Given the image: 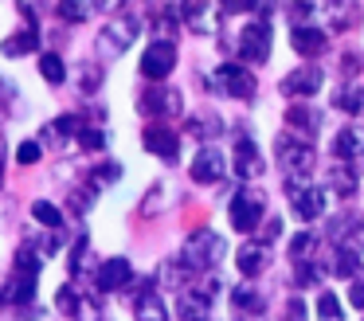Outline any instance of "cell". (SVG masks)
Segmentation results:
<instances>
[{
	"label": "cell",
	"instance_id": "6da1fadb",
	"mask_svg": "<svg viewBox=\"0 0 364 321\" xmlns=\"http://www.w3.org/2000/svg\"><path fill=\"white\" fill-rule=\"evenodd\" d=\"M220 255H223V239L215 231L200 227V231L188 235V247H184V263L188 266H212L220 263Z\"/></svg>",
	"mask_w": 364,
	"mask_h": 321
},
{
	"label": "cell",
	"instance_id": "7a4b0ae2",
	"mask_svg": "<svg viewBox=\"0 0 364 321\" xmlns=\"http://www.w3.org/2000/svg\"><path fill=\"white\" fill-rule=\"evenodd\" d=\"M215 83H220V90L228 98H251L255 94V75L247 67H235V63H223L215 70Z\"/></svg>",
	"mask_w": 364,
	"mask_h": 321
},
{
	"label": "cell",
	"instance_id": "3957f363",
	"mask_svg": "<svg viewBox=\"0 0 364 321\" xmlns=\"http://www.w3.org/2000/svg\"><path fill=\"white\" fill-rule=\"evenodd\" d=\"M173 63H176V47H173V39H161V43H153L149 51L141 55V70H145V78H165L168 70H173Z\"/></svg>",
	"mask_w": 364,
	"mask_h": 321
},
{
	"label": "cell",
	"instance_id": "277c9868",
	"mask_svg": "<svg viewBox=\"0 0 364 321\" xmlns=\"http://www.w3.org/2000/svg\"><path fill=\"white\" fill-rule=\"evenodd\" d=\"M239 51L247 55L251 63H267V55H270V28L267 23H251V28H243L239 31Z\"/></svg>",
	"mask_w": 364,
	"mask_h": 321
},
{
	"label": "cell",
	"instance_id": "5b68a950",
	"mask_svg": "<svg viewBox=\"0 0 364 321\" xmlns=\"http://www.w3.org/2000/svg\"><path fill=\"white\" fill-rule=\"evenodd\" d=\"M278 157H282V164H286V172H290L294 180H301L309 172V145H298V141H290V137H278Z\"/></svg>",
	"mask_w": 364,
	"mask_h": 321
},
{
	"label": "cell",
	"instance_id": "8992f818",
	"mask_svg": "<svg viewBox=\"0 0 364 321\" xmlns=\"http://www.w3.org/2000/svg\"><path fill=\"white\" fill-rule=\"evenodd\" d=\"M259 219H262V200L259 196H235L231 200V223L239 227V231H251V227H259Z\"/></svg>",
	"mask_w": 364,
	"mask_h": 321
},
{
	"label": "cell",
	"instance_id": "52a82bcc",
	"mask_svg": "<svg viewBox=\"0 0 364 321\" xmlns=\"http://www.w3.org/2000/svg\"><path fill=\"white\" fill-rule=\"evenodd\" d=\"M141 141H145V149H149V153L165 157V161H176V157H181V141H176V133L165 130V125H149Z\"/></svg>",
	"mask_w": 364,
	"mask_h": 321
},
{
	"label": "cell",
	"instance_id": "ba28073f",
	"mask_svg": "<svg viewBox=\"0 0 364 321\" xmlns=\"http://www.w3.org/2000/svg\"><path fill=\"white\" fill-rule=\"evenodd\" d=\"M220 172H223L220 149H200L196 161H192V180L196 184H212V180H220Z\"/></svg>",
	"mask_w": 364,
	"mask_h": 321
},
{
	"label": "cell",
	"instance_id": "9c48e42d",
	"mask_svg": "<svg viewBox=\"0 0 364 321\" xmlns=\"http://www.w3.org/2000/svg\"><path fill=\"white\" fill-rule=\"evenodd\" d=\"M290 196H294V211H298L306 223H314L325 211V196L317 192V188H298V192H290Z\"/></svg>",
	"mask_w": 364,
	"mask_h": 321
},
{
	"label": "cell",
	"instance_id": "30bf717a",
	"mask_svg": "<svg viewBox=\"0 0 364 321\" xmlns=\"http://www.w3.org/2000/svg\"><path fill=\"white\" fill-rule=\"evenodd\" d=\"M129 278H134V270H129L126 258H110V263H102V270H98V290H122Z\"/></svg>",
	"mask_w": 364,
	"mask_h": 321
},
{
	"label": "cell",
	"instance_id": "8fae6325",
	"mask_svg": "<svg viewBox=\"0 0 364 321\" xmlns=\"http://www.w3.org/2000/svg\"><path fill=\"white\" fill-rule=\"evenodd\" d=\"M317 86H321V70H317V67H301V70H294V75L282 78V90L286 94H314Z\"/></svg>",
	"mask_w": 364,
	"mask_h": 321
},
{
	"label": "cell",
	"instance_id": "7c38bea8",
	"mask_svg": "<svg viewBox=\"0 0 364 321\" xmlns=\"http://www.w3.org/2000/svg\"><path fill=\"white\" fill-rule=\"evenodd\" d=\"M333 239L345 243V251H364V223L356 216L337 219V223H333Z\"/></svg>",
	"mask_w": 364,
	"mask_h": 321
},
{
	"label": "cell",
	"instance_id": "4fadbf2b",
	"mask_svg": "<svg viewBox=\"0 0 364 321\" xmlns=\"http://www.w3.org/2000/svg\"><path fill=\"white\" fill-rule=\"evenodd\" d=\"M290 43H294V51H298V55H321L325 51V36L317 28H298Z\"/></svg>",
	"mask_w": 364,
	"mask_h": 321
},
{
	"label": "cell",
	"instance_id": "5bb4252c",
	"mask_svg": "<svg viewBox=\"0 0 364 321\" xmlns=\"http://www.w3.org/2000/svg\"><path fill=\"white\" fill-rule=\"evenodd\" d=\"M36 298V274H16V278L9 282V290H4V302L16 305V302H32Z\"/></svg>",
	"mask_w": 364,
	"mask_h": 321
},
{
	"label": "cell",
	"instance_id": "9a60e30c",
	"mask_svg": "<svg viewBox=\"0 0 364 321\" xmlns=\"http://www.w3.org/2000/svg\"><path fill=\"white\" fill-rule=\"evenodd\" d=\"M235 172L239 177H255L259 172V149L251 141H239L235 145Z\"/></svg>",
	"mask_w": 364,
	"mask_h": 321
},
{
	"label": "cell",
	"instance_id": "2e32d148",
	"mask_svg": "<svg viewBox=\"0 0 364 321\" xmlns=\"http://www.w3.org/2000/svg\"><path fill=\"white\" fill-rule=\"evenodd\" d=\"M137 321H165V305L157 302L153 290H141V294H137Z\"/></svg>",
	"mask_w": 364,
	"mask_h": 321
},
{
	"label": "cell",
	"instance_id": "e0dca14e",
	"mask_svg": "<svg viewBox=\"0 0 364 321\" xmlns=\"http://www.w3.org/2000/svg\"><path fill=\"white\" fill-rule=\"evenodd\" d=\"M181 317L184 321H204L208 317V294H184L181 298Z\"/></svg>",
	"mask_w": 364,
	"mask_h": 321
},
{
	"label": "cell",
	"instance_id": "ac0fdd59",
	"mask_svg": "<svg viewBox=\"0 0 364 321\" xmlns=\"http://www.w3.org/2000/svg\"><path fill=\"white\" fill-rule=\"evenodd\" d=\"M134 31H137V23L134 20H118V23H110V28L102 31V36H110L106 43L118 51V47H129V39H134Z\"/></svg>",
	"mask_w": 364,
	"mask_h": 321
},
{
	"label": "cell",
	"instance_id": "d6986e66",
	"mask_svg": "<svg viewBox=\"0 0 364 321\" xmlns=\"http://www.w3.org/2000/svg\"><path fill=\"white\" fill-rule=\"evenodd\" d=\"M262 263H267L262 247H251V243H247V247L239 251V270H243V274H259V270H262Z\"/></svg>",
	"mask_w": 364,
	"mask_h": 321
},
{
	"label": "cell",
	"instance_id": "ffe728a7",
	"mask_svg": "<svg viewBox=\"0 0 364 321\" xmlns=\"http://www.w3.org/2000/svg\"><path fill=\"white\" fill-rule=\"evenodd\" d=\"M32 216L40 219L43 227H59V223H63V211H59L55 204H48V200H36L32 204Z\"/></svg>",
	"mask_w": 364,
	"mask_h": 321
},
{
	"label": "cell",
	"instance_id": "44dd1931",
	"mask_svg": "<svg viewBox=\"0 0 364 321\" xmlns=\"http://www.w3.org/2000/svg\"><path fill=\"white\" fill-rule=\"evenodd\" d=\"M40 70H43V78H48V83H63V75H67V67H63V59H59V55H43Z\"/></svg>",
	"mask_w": 364,
	"mask_h": 321
},
{
	"label": "cell",
	"instance_id": "7402d4cb",
	"mask_svg": "<svg viewBox=\"0 0 364 321\" xmlns=\"http://www.w3.org/2000/svg\"><path fill=\"white\" fill-rule=\"evenodd\" d=\"M337 106L345 110V114H364V90H341Z\"/></svg>",
	"mask_w": 364,
	"mask_h": 321
},
{
	"label": "cell",
	"instance_id": "603a6c76",
	"mask_svg": "<svg viewBox=\"0 0 364 321\" xmlns=\"http://www.w3.org/2000/svg\"><path fill=\"white\" fill-rule=\"evenodd\" d=\"M333 149H337V157H356L360 153V137H356L353 130H345L337 141H333Z\"/></svg>",
	"mask_w": 364,
	"mask_h": 321
},
{
	"label": "cell",
	"instance_id": "cb8c5ba5",
	"mask_svg": "<svg viewBox=\"0 0 364 321\" xmlns=\"http://www.w3.org/2000/svg\"><path fill=\"white\" fill-rule=\"evenodd\" d=\"M290 125H301V133H317L314 125H317V114L314 110H306V106H294L290 110Z\"/></svg>",
	"mask_w": 364,
	"mask_h": 321
},
{
	"label": "cell",
	"instance_id": "d4e9b609",
	"mask_svg": "<svg viewBox=\"0 0 364 321\" xmlns=\"http://www.w3.org/2000/svg\"><path fill=\"white\" fill-rule=\"evenodd\" d=\"M317 313H321V321H341L337 294H321V298H317Z\"/></svg>",
	"mask_w": 364,
	"mask_h": 321
},
{
	"label": "cell",
	"instance_id": "484cf974",
	"mask_svg": "<svg viewBox=\"0 0 364 321\" xmlns=\"http://www.w3.org/2000/svg\"><path fill=\"white\" fill-rule=\"evenodd\" d=\"M36 43H40V36H28V31H20L16 39H9V43H4V55H24V51H32Z\"/></svg>",
	"mask_w": 364,
	"mask_h": 321
},
{
	"label": "cell",
	"instance_id": "4316f807",
	"mask_svg": "<svg viewBox=\"0 0 364 321\" xmlns=\"http://www.w3.org/2000/svg\"><path fill=\"white\" fill-rule=\"evenodd\" d=\"M356 270H360V258H356L353 251H341V258H337V274H341V278H345V274L353 278Z\"/></svg>",
	"mask_w": 364,
	"mask_h": 321
},
{
	"label": "cell",
	"instance_id": "83f0119b",
	"mask_svg": "<svg viewBox=\"0 0 364 321\" xmlns=\"http://www.w3.org/2000/svg\"><path fill=\"white\" fill-rule=\"evenodd\" d=\"M16 157H20V164H36L40 161V145H36V141H24V145L16 149Z\"/></svg>",
	"mask_w": 364,
	"mask_h": 321
},
{
	"label": "cell",
	"instance_id": "f1b7e54d",
	"mask_svg": "<svg viewBox=\"0 0 364 321\" xmlns=\"http://www.w3.org/2000/svg\"><path fill=\"white\" fill-rule=\"evenodd\" d=\"M309 16H314V4H309V0H298V4L290 8V20L298 23V28H301V23L309 20Z\"/></svg>",
	"mask_w": 364,
	"mask_h": 321
},
{
	"label": "cell",
	"instance_id": "f546056e",
	"mask_svg": "<svg viewBox=\"0 0 364 321\" xmlns=\"http://www.w3.org/2000/svg\"><path fill=\"white\" fill-rule=\"evenodd\" d=\"M235 305L239 310H262V302L251 294V290H235Z\"/></svg>",
	"mask_w": 364,
	"mask_h": 321
},
{
	"label": "cell",
	"instance_id": "4dcf8cb0",
	"mask_svg": "<svg viewBox=\"0 0 364 321\" xmlns=\"http://www.w3.org/2000/svg\"><path fill=\"white\" fill-rule=\"evenodd\" d=\"M16 270H20V274H36V270H40V263H36V255H32V251H20Z\"/></svg>",
	"mask_w": 364,
	"mask_h": 321
},
{
	"label": "cell",
	"instance_id": "1f68e13d",
	"mask_svg": "<svg viewBox=\"0 0 364 321\" xmlns=\"http://www.w3.org/2000/svg\"><path fill=\"white\" fill-rule=\"evenodd\" d=\"M333 188H337L341 196H353V177H348V172H333Z\"/></svg>",
	"mask_w": 364,
	"mask_h": 321
},
{
	"label": "cell",
	"instance_id": "d6a6232c",
	"mask_svg": "<svg viewBox=\"0 0 364 321\" xmlns=\"http://www.w3.org/2000/svg\"><path fill=\"white\" fill-rule=\"evenodd\" d=\"M75 125H79L75 117H59V122L51 125V130H55V137H71V133H75Z\"/></svg>",
	"mask_w": 364,
	"mask_h": 321
},
{
	"label": "cell",
	"instance_id": "836d02e7",
	"mask_svg": "<svg viewBox=\"0 0 364 321\" xmlns=\"http://www.w3.org/2000/svg\"><path fill=\"white\" fill-rule=\"evenodd\" d=\"M348 302H353L356 310H364V278L353 282V290H348Z\"/></svg>",
	"mask_w": 364,
	"mask_h": 321
},
{
	"label": "cell",
	"instance_id": "e575fe53",
	"mask_svg": "<svg viewBox=\"0 0 364 321\" xmlns=\"http://www.w3.org/2000/svg\"><path fill=\"white\" fill-rule=\"evenodd\" d=\"M309 247H314V235H298V239L290 243V251H294V255H301V251H309Z\"/></svg>",
	"mask_w": 364,
	"mask_h": 321
},
{
	"label": "cell",
	"instance_id": "d590c367",
	"mask_svg": "<svg viewBox=\"0 0 364 321\" xmlns=\"http://www.w3.org/2000/svg\"><path fill=\"white\" fill-rule=\"evenodd\" d=\"M82 145H87V149H98V145H102V133H98V130H87V133H82Z\"/></svg>",
	"mask_w": 364,
	"mask_h": 321
},
{
	"label": "cell",
	"instance_id": "8d00e7d4",
	"mask_svg": "<svg viewBox=\"0 0 364 321\" xmlns=\"http://www.w3.org/2000/svg\"><path fill=\"white\" fill-rule=\"evenodd\" d=\"M59 305H63V310H75V294H71V290H59Z\"/></svg>",
	"mask_w": 364,
	"mask_h": 321
},
{
	"label": "cell",
	"instance_id": "74e56055",
	"mask_svg": "<svg viewBox=\"0 0 364 321\" xmlns=\"http://www.w3.org/2000/svg\"><path fill=\"white\" fill-rule=\"evenodd\" d=\"M228 4V12H243V8H251V0H223Z\"/></svg>",
	"mask_w": 364,
	"mask_h": 321
},
{
	"label": "cell",
	"instance_id": "f35d334b",
	"mask_svg": "<svg viewBox=\"0 0 364 321\" xmlns=\"http://www.w3.org/2000/svg\"><path fill=\"white\" fill-rule=\"evenodd\" d=\"M98 177H102V180H114V177H118V164H106V169L98 172Z\"/></svg>",
	"mask_w": 364,
	"mask_h": 321
}]
</instances>
